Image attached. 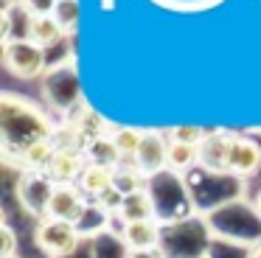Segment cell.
Listing matches in <instances>:
<instances>
[{"instance_id": "cell-13", "label": "cell", "mask_w": 261, "mask_h": 258, "mask_svg": "<svg viewBox=\"0 0 261 258\" xmlns=\"http://www.w3.org/2000/svg\"><path fill=\"white\" fill-rule=\"evenodd\" d=\"M29 39L34 45H40V48L48 54V50L57 48V45L65 39V31H62V25H59L54 17H34V20H31Z\"/></svg>"}, {"instance_id": "cell-9", "label": "cell", "mask_w": 261, "mask_h": 258, "mask_svg": "<svg viewBox=\"0 0 261 258\" xmlns=\"http://www.w3.org/2000/svg\"><path fill=\"white\" fill-rule=\"evenodd\" d=\"M258 168H261V146L253 138H247V135H236L233 149H230V160H227V174L244 179V177H253Z\"/></svg>"}, {"instance_id": "cell-4", "label": "cell", "mask_w": 261, "mask_h": 258, "mask_svg": "<svg viewBox=\"0 0 261 258\" xmlns=\"http://www.w3.org/2000/svg\"><path fill=\"white\" fill-rule=\"evenodd\" d=\"M54 188H57V183H54L45 171H20L17 199H20V205H23V211L29 213V216H34L37 222L45 219Z\"/></svg>"}, {"instance_id": "cell-18", "label": "cell", "mask_w": 261, "mask_h": 258, "mask_svg": "<svg viewBox=\"0 0 261 258\" xmlns=\"http://www.w3.org/2000/svg\"><path fill=\"white\" fill-rule=\"evenodd\" d=\"M169 138L180 140V143H188V146H202L208 132L202 126H174V129H169Z\"/></svg>"}, {"instance_id": "cell-2", "label": "cell", "mask_w": 261, "mask_h": 258, "mask_svg": "<svg viewBox=\"0 0 261 258\" xmlns=\"http://www.w3.org/2000/svg\"><path fill=\"white\" fill-rule=\"evenodd\" d=\"M34 244L48 258H65L79 250L82 244V227L59 219H40L34 227Z\"/></svg>"}, {"instance_id": "cell-1", "label": "cell", "mask_w": 261, "mask_h": 258, "mask_svg": "<svg viewBox=\"0 0 261 258\" xmlns=\"http://www.w3.org/2000/svg\"><path fill=\"white\" fill-rule=\"evenodd\" d=\"M0 118H3V154H6V160L17 157L23 149L40 143V140H48L54 135L45 110L12 93H3V98H0Z\"/></svg>"}, {"instance_id": "cell-10", "label": "cell", "mask_w": 261, "mask_h": 258, "mask_svg": "<svg viewBox=\"0 0 261 258\" xmlns=\"http://www.w3.org/2000/svg\"><path fill=\"white\" fill-rule=\"evenodd\" d=\"M121 241H124L126 250H160V241H163V222L146 219V222L121 224Z\"/></svg>"}, {"instance_id": "cell-20", "label": "cell", "mask_w": 261, "mask_h": 258, "mask_svg": "<svg viewBox=\"0 0 261 258\" xmlns=\"http://www.w3.org/2000/svg\"><path fill=\"white\" fill-rule=\"evenodd\" d=\"M59 0H23V6L29 9L31 17H54Z\"/></svg>"}, {"instance_id": "cell-12", "label": "cell", "mask_w": 261, "mask_h": 258, "mask_svg": "<svg viewBox=\"0 0 261 258\" xmlns=\"http://www.w3.org/2000/svg\"><path fill=\"white\" fill-rule=\"evenodd\" d=\"M76 185H79V188L87 194V199L96 202L98 196L107 194V191L115 185V168H110V166H96V163H87L85 174L79 177V183H76Z\"/></svg>"}, {"instance_id": "cell-7", "label": "cell", "mask_w": 261, "mask_h": 258, "mask_svg": "<svg viewBox=\"0 0 261 258\" xmlns=\"http://www.w3.org/2000/svg\"><path fill=\"white\" fill-rule=\"evenodd\" d=\"M135 160L149 179L163 174V171H169V132L146 129V138H143Z\"/></svg>"}, {"instance_id": "cell-11", "label": "cell", "mask_w": 261, "mask_h": 258, "mask_svg": "<svg viewBox=\"0 0 261 258\" xmlns=\"http://www.w3.org/2000/svg\"><path fill=\"white\" fill-rule=\"evenodd\" d=\"M146 219H158V202H154L152 191L143 188V191H135V194L124 196L118 222L126 224V222H146Z\"/></svg>"}, {"instance_id": "cell-19", "label": "cell", "mask_w": 261, "mask_h": 258, "mask_svg": "<svg viewBox=\"0 0 261 258\" xmlns=\"http://www.w3.org/2000/svg\"><path fill=\"white\" fill-rule=\"evenodd\" d=\"M17 252V233L9 222L0 224V258H14Z\"/></svg>"}, {"instance_id": "cell-23", "label": "cell", "mask_w": 261, "mask_h": 258, "mask_svg": "<svg viewBox=\"0 0 261 258\" xmlns=\"http://www.w3.org/2000/svg\"><path fill=\"white\" fill-rule=\"evenodd\" d=\"M253 208H255V213L261 216V188H258V194L253 196Z\"/></svg>"}, {"instance_id": "cell-6", "label": "cell", "mask_w": 261, "mask_h": 258, "mask_svg": "<svg viewBox=\"0 0 261 258\" xmlns=\"http://www.w3.org/2000/svg\"><path fill=\"white\" fill-rule=\"evenodd\" d=\"M236 132H225V129H214L199 146V166L208 174H227V160H230V149ZM230 177V174H227Z\"/></svg>"}, {"instance_id": "cell-22", "label": "cell", "mask_w": 261, "mask_h": 258, "mask_svg": "<svg viewBox=\"0 0 261 258\" xmlns=\"http://www.w3.org/2000/svg\"><path fill=\"white\" fill-rule=\"evenodd\" d=\"M247 258H261V241H258V244H253V247L247 250Z\"/></svg>"}, {"instance_id": "cell-14", "label": "cell", "mask_w": 261, "mask_h": 258, "mask_svg": "<svg viewBox=\"0 0 261 258\" xmlns=\"http://www.w3.org/2000/svg\"><path fill=\"white\" fill-rule=\"evenodd\" d=\"M194 166H199V146H188L169 138V171L174 177H182Z\"/></svg>"}, {"instance_id": "cell-8", "label": "cell", "mask_w": 261, "mask_h": 258, "mask_svg": "<svg viewBox=\"0 0 261 258\" xmlns=\"http://www.w3.org/2000/svg\"><path fill=\"white\" fill-rule=\"evenodd\" d=\"M85 168H87V154L82 149H57L45 174L57 185H70V183H79Z\"/></svg>"}, {"instance_id": "cell-5", "label": "cell", "mask_w": 261, "mask_h": 258, "mask_svg": "<svg viewBox=\"0 0 261 258\" xmlns=\"http://www.w3.org/2000/svg\"><path fill=\"white\" fill-rule=\"evenodd\" d=\"M93 202L87 199V194L79 188L76 183L70 185H57L51 194V202H48V213L45 219H59V222H70V224H79L87 219Z\"/></svg>"}, {"instance_id": "cell-21", "label": "cell", "mask_w": 261, "mask_h": 258, "mask_svg": "<svg viewBox=\"0 0 261 258\" xmlns=\"http://www.w3.org/2000/svg\"><path fill=\"white\" fill-rule=\"evenodd\" d=\"M124 258H166L163 250H126Z\"/></svg>"}, {"instance_id": "cell-15", "label": "cell", "mask_w": 261, "mask_h": 258, "mask_svg": "<svg viewBox=\"0 0 261 258\" xmlns=\"http://www.w3.org/2000/svg\"><path fill=\"white\" fill-rule=\"evenodd\" d=\"M85 154H87V163H96V166L115 168L121 163V151H118V146H115V140H113V132L90 140L87 149H85Z\"/></svg>"}, {"instance_id": "cell-3", "label": "cell", "mask_w": 261, "mask_h": 258, "mask_svg": "<svg viewBox=\"0 0 261 258\" xmlns=\"http://www.w3.org/2000/svg\"><path fill=\"white\" fill-rule=\"evenodd\" d=\"M3 65L17 79H37L48 70V54L31 39H14L3 45Z\"/></svg>"}, {"instance_id": "cell-17", "label": "cell", "mask_w": 261, "mask_h": 258, "mask_svg": "<svg viewBox=\"0 0 261 258\" xmlns=\"http://www.w3.org/2000/svg\"><path fill=\"white\" fill-rule=\"evenodd\" d=\"M54 20L62 25L65 37L76 34V28H79V0H59L57 11H54Z\"/></svg>"}, {"instance_id": "cell-16", "label": "cell", "mask_w": 261, "mask_h": 258, "mask_svg": "<svg viewBox=\"0 0 261 258\" xmlns=\"http://www.w3.org/2000/svg\"><path fill=\"white\" fill-rule=\"evenodd\" d=\"M143 138H146V129H138V126H115L113 129V140L118 146L121 157H135Z\"/></svg>"}]
</instances>
